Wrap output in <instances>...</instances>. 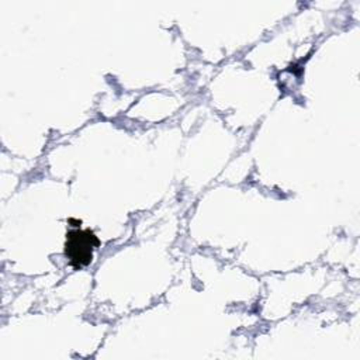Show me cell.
Returning a JSON list of instances; mask_svg holds the SVG:
<instances>
[{
    "instance_id": "6da1fadb",
    "label": "cell",
    "mask_w": 360,
    "mask_h": 360,
    "mask_svg": "<svg viewBox=\"0 0 360 360\" xmlns=\"http://www.w3.org/2000/svg\"><path fill=\"white\" fill-rule=\"evenodd\" d=\"M100 245L98 238L90 229H72L66 233L65 255L75 269L87 266L93 260V250Z\"/></svg>"
}]
</instances>
